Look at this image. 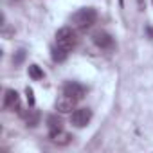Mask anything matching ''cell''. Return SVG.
Wrapping results in <instances>:
<instances>
[{
	"instance_id": "1",
	"label": "cell",
	"mask_w": 153,
	"mask_h": 153,
	"mask_svg": "<svg viewBox=\"0 0 153 153\" xmlns=\"http://www.w3.org/2000/svg\"><path fill=\"white\" fill-rule=\"evenodd\" d=\"M97 22V11L94 7H81L70 16V24L76 29H88Z\"/></svg>"
},
{
	"instance_id": "2",
	"label": "cell",
	"mask_w": 153,
	"mask_h": 153,
	"mask_svg": "<svg viewBox=\"0 0 153 153\" xmlns=\"http://www.w3.org/2000/svg\"><path fill=\"white\" fill-rule=\"evenodd\" d=\"M78 42H79L78 33H76L72 27H61V29H58V33H56V45L58 47H61V49H65V51L70 52L76 45H78Z\"/></svg>"
},
{
	"instance_id": "3",
	"label": "cell",
	"mask_w": 153,
	"mask_h": 153,
	"mask_svg": "<svg viewBox=\"0 0 153 153\" xmlns=\"http://www.w3.org/2000/svg\"><path fill=\"white\" fill-rule=\"evenodd\" d=\"M92 119V110L90 108H76L70 114V123L76 128H85Z\"/></svg>"
},
{
	"instance_id": "4",
	"label": "cell",
	"mask_w": 153,
	"mask_h": 153,
	"mask_svg": "<svg viewBox=\"0 0 153 153\" xmlns=\"http://www.w3.org/2000/svg\"><path fill=\"white\" fill-rule=\"evenodd\" d=\"M76 105H78V99H74V97H70L67 94L59 96L56 99V103H54V106H56V110L59 114H72L76 110Z\"/></svg>"
},
{
	"instance_id": "5",
	"label": "cell",
	"mask_w": 153,
	"mask_h": 153,
	"mask_svg": "<svg viewBox=\"0 0 153 153\" xmlns=\"http://www.w3.org/2000/svg\"><path fill=\"white\" fill-rule=\"evenodd\" d=\"M63 94H67V96H70V97H74V99H83L85 97V94H87V88L81 85V83H78V81H67L65 85H63Z\"/></svg>"
},
{
	"instance_id": "6",
	"label": "cell",
	"mask_w": 153,
	"mask_h": 153,
	"mask_svg": "<svg viewBox=\"0 0 153 153\" xmlns=\"http://www.w3.org/2000/svg\"><path fill=\"white\" fill-rule=\"evenodd\" d=\"M4 108L6 110H16V112H20V96H18V92L16 90H13V88H9V90H6V96H4Z\"/></svg>"
},
{
	"instance_id": "7",
	"label": "cell",
	"mask_w": 153,
	"mask_h": 153,
	"mask_svg": "<svg viewBox=\"0 0 153 153\" xmlns=\"http://www.w3.org/2000/svg\"><path fill=\"white\" fill-rule=\"evenodd\" d=\"M92 40H94V43H96L99 49H105V51L114 49V38H112L108 33H105V31H97V33L92 36Z\"/></svg>"
},
{
	"instance_id": "8",
	"label": "cell",
	"mask_w": 153,
	"mask_h": 153,
	"mask_svg": "<svg viewBox=\"0 0 153 153\" xmlns=\"http://www.w3.org/2000/svg\"><path fill=\"white\" fill-rule=\"evenodd\" d=\"M49 139L54 142V144H58V146H67L68 142H70V133H67L63 128L61 130H54V131H49Z\"/></svg>"
},
{
	"instance_id": "9",
	"label": "cell",
	"mask_w": 153,
	"mask_h": 153,
	"mask_svg": "<svg viewBox=\"0 0 153 153\" xmlns=\"http://www.w3.org/2000/svg\"><path fill=\"white\" fill-rule=\"evenodd\" d=\"M67 56H68V51H65V49H61V47H58V45L52 49V59H54L56 63L65 61V59H67Z\"/></svg>"
},
{
	"instance_id": "10",
	"label": "cell",
	"mask_w": 153,
	"mask_h": 153,
	"mask_svg": "<svg viewBox=\"0 0 153 153\" xmlns=\"http://www.w3.org/2000/svg\"><path fill=\"white\" fill-rule=\"evenodd\" d=\"M27 72H29V78L31 79H34V81H38V79H42L43 78V70L38 67V65H29V68H27Z\"/></svg>"
},
{
	"instance_id": "11",
	"label": "cell",
	"mask_w": 153,
	"mask_h": 153,
	"mask_svg": "<svg viewBox=\"0 0 153 153\" xmlns=\"http://www.w3.org/2000/svg\"><path fill=\"white\" fill-rule=\"evenodd\" d=\"M47 126H49V131H54V130H61L63 128L61 119H58L56 115H49L47 117Z\"/></svg>"
},
{
	"instance_id": "12",
	"label": "cell",
	"mask_w": 153,
	"mask_h": 153,
	"mask_svg": "<svg viewBox=\"0 0 153 153\" xmlns=\"http://www.w3.org/2000/svg\"><path fill=\"white\" fill-rule=\"evenodd\" d=\"M38 121H40V114H38L36 110H29V114L25 115V123H27V126H36Z\"/></svg>"
},
{
	"instance_id": "13",
	"label": "cell",
	"mask_w": 153,
	"mask_h": 153,
	"mask_svg": "<svg viewBox=\"0 0 153 153\" xmlns=\"http://www.w3.org/2000/svg\"><path fill=\"white\" fill-rule=\"evenodd\" d=\"M25 56H27V52H25L24 49H20V51L13 56V63H15V65H22L24 59H25Z\"/></svg>"
},
{
	"instance_id": "14",
	"label": "cell",
	"mask_w": 153,
	"mask_h": 153,
	"mask_svg": "<svg viewBox=\"0 0 153 153\" xmlns=\"http://www.w3.org/2000/svg\"><path fill=\"white\" fill-rule=\"evenodd\" d=\"M25 96H27V103H29V106H34V92H33L31 87L25 88Z\"/></svg>"
},
{
	"instance_id": "15",
	"label": "cell",
	"mask_w": 153,
	"mask_h": 153,
	"mask_svg": "<svg viewBox=\"0 0 153 153\" xmlns=\"http://www.w3.org/2000/svg\"><path fill=\"white\" fill-rule=\"evenodd\" d=\"M148 33H149V36H153V29L151 27H148Z\"/></svg>"
},
{
	"instance_id": "16",
	"label": "cell",
	"mask_w": 153,
	"mask_h": 153,
	"mask_svg": "<svg viewBox=\"0 0 153 153\" xmlns=\"http://www.w3.org/2000/svg\"><path fill=\"white\" fill-rule=\"evenodd\" d=\"M119 2H121V4H123V0H119Z\"/></svg>"
}]
</instances>
